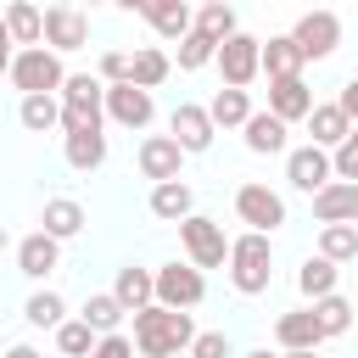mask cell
<instances>
[{"instance_id":"4dcf8cb0","label":"cell","mask_w":358,"mask_h":358,"mask_svg":"<svg viewBox=\"0 0 358 358\" xmlns=\"http://www.w3.org/2000/svg\"><path fill=\"white\" fill-rule=\"evenodd\" d=\"M78 319H84V324H90L95 336H117V324H123L129 313H123V302H117L112 291H90V296H84V313H78Z\"/></svg>"},{"instance_id":"7c38bea8","label":"cell","mask_w":358,"mask_h":358,"mask_svg":"<svg viewBox=\"0 0 358 358\" xmlns=\"http://www.w3.org/2000/svg\"><path fill=\"white\" fill-rule=\"evenodd\" d=\"M123 11H140L168 45H179V39L196 28V11H190L185 0H123Z\"/></svg>"},{"instance_id":"836d02e7","label":"cell","mask_w":358,"mask_h":358,"mask_svg":"<svg viewBox=\"0 0 358 358\" xmlns=\"http://www.w3.org/2000/svg\"><path fill=\"white\" fill-rule=\"evenodd\" d=\"M22 319H28L34 330H62V324H67V302H62V291H45V285H39V291L28 296V308H22Z\"/></svg>"},{"instance_id":"603a6c76","label":"cell","mask_w":358,"mask_h":358,"mask_svg":"<svg viewBox=\"0 0 358 358\" xmlns=\"http://www.w3.org/2000/svg\"><path fill=\"white\" fill-rule=\"evenodd\" d=\"M196 213V190L185 185V179H173V185H151V218H162V224H185Z\"/></svg>"},{"instance_id":"9a60e30c","label":"cell","mask_w":358,"mask_h":358,"mask_svg":"<svg viewBox=\"0 0 358 358\" xmlns=\"http://www.w3.org/2000/svg\"><path fill=\"white\" fill-rule=\"evenodd\" d=\"M106 117H112L117 129H151L157 101H151V90H134V84H106Z\"/></svg>"},{"instance_id":"cb8c5ba5","label":"cell","mask_w":358,"mask_h":358,"mask_svg":"<svg viewBox=\"0 0 358 358\" xmlns=\"http://www.w3.org/2000/svg\"><path fill=\"white\" fill-rule=\"evenodd\" d=\"M84 224H90V218H84V207H78L73 196H50L45 213H39V229H45L50 241H73Z\"/></svg>"},{"instance_id":"83f0119b","label":"cell","mask_w":358,"mask_h":358,"mask_svg":"<svg viewBox=\"0 0 358 358\" xmlns=\"http://www.w3.org/2000/svg\"><path fill=\"white\" fill-rule=\"evenodd\" d=\"M336 280H341V268L330 263V257H302V268H296V291L308 296V302H324V296H336Z\"/></svg>"},{"instance_id":"bcb514c9","label":"cell","mask_w":358,"mask_h":358,"mask_svg":"<svg viewBox=\"0 0 358 358\" xmlns=\"http://www.w3.org/2000/svg\"><path fill=\"white\" fill-rule=\"evenodd\" d=\"M241 358H280V352H268V347H252V352H241Z\"/></svg>"},{"instance_id":"c3c4849f","label":"cell","mask_w":358,"mask_h":358,"mask_svg":"<svg viewBox=\"0 0 358 358\" xmlns=\"http://www.w3.org/2000/svg\"><path fill=\"white\" fill-rule=\"evenodd\" d=\"M280 358H319V352H280Z\"/></svg>"},{"instance_id":"277c9868","label":"cell","mask_w":358,"mask_h":358,"mask_svg":"<svg viewBox=\"0 0 358 358\" xmlns=\"http://www.w3.org/2000/svg\"><path fill=\"white\" fill-rule=\"evenodd\" d=\"M22 95H62V84H67V67H62V56L56 50H45V45H34V50H17V62H11V73H6Z\"/></svg>"},{"instance_id":"e0dca14e","label":"cell","mask_w":358,"mask_h":358,"mask_svg":"<svg viewBox=\"0 0 358 358\" xmlns=\"http://www.w3.org/2000/svg\"><path fill=\"white\" fill-rule=\"evenodd\" d=\"M112 296H117V302H123V313L134 319L140 308H151V302H157V268L123 263V268H117V280H112Z\"/></svg>"},{"instance_id":"f35d334b","label":"cell","mask_w":358,"mask_h":358,"mask_svg":"<svg viewBox=\"0 0 358 358\" xmlns=\"http://www.w3.org/2000/svg\"><path fill=\"white\" fill-rule=\"evenodd\" d=\"M330 162H336V179H347V185H358V129L330 151Z\"/></svg>"},{"instance_id":"8fae6325","label":"cell","mask_w":358,"mask_h":358,"mask_svg":"<svg viewBox=\"0 0 358 358\" xmlns=\"http://www.w3.org/2000/svg\"><path fill=\"white\" fill-rule=\"evenodd\" d=\"M134 162H140V173H145L151 185H173V179H185V151H179L173 134H145L140 151H134Z\"/></svg>"},{"instance_id":"ffe728a7","label":"cell","mask_w":358,"mask_h":358,"mask_svg":"<svg viewBox=\"0 0 358 358\" xmlns=\"http://www.w3.org/2000/svg\"><path fill=\"white\" fill-rule=\"evenodd\" d=\"M313 218H319V229H324V224H358V185L330 179V185L313 196Z\"/></svg>"},{"instance_id":"3957f363","label":"cell","mask_w":358,"mask_h":358,"mask_svg":"<svg viewBox=\"0 0 358 358\" xmlns=\"http://www.w3.org/2000/svg\"><path fill=\"white\" fill-rule=\"evenodd\" d=\"M268 280H274V246H268V235H252V229L235 235L229 241V285L241 296H263Z\"/></svg>"},{"instance_id":"2e32d148","label":"cell","mask_w":358,"mask_h":358,"mask_svg":"<svg viewBox=\"0 0 358 358\" xmlns=\"http://www.w3.org/2000/svg\"><path fill=\"white\" fill-rule=\"evenodd\" d=\"M319 101H313V90H308V78L296 73V78H268V112L291 129V123H308V112H313Z\"/></svg>"},{"instance_id":"e575fe53","label":"cell","mask_w":358,"mask_h":358,"mask_svg":"<svg viewBox=\"0 0 358 358\" xmlns=\"http://www.w3.org/2000/svg\"><path fill=\"white\" fill-rule=\"evenodd\" d=\"M319 257H330L336 268L358 257V224H324L319 229Z\"/></svg>"},{"instance_id":"8992f818","label":"cell","mask_w":358,"mask_h":358,"mask_svg":"<svg viewBox=\"0 0 358 358\" xmlns=\"http://www.w3.org/2000/svg\"><path fill=\"white\" fill-rule=\"evenodd\" d=\"M207 302V274L190 268V263H162L157 268V308H173V313H190Z\"/></svg>"},{"instance_id":"b9f144b4","label":"cell","mask_w":358,"mask_h":358,"mask_svg":"<svg viewBox=\"0 0 358 358\" xmlns=\"http://www.w3.org/2000/svg\"><path fill=\"white\" fill-rule=\"evenodd\" d=\"M90 358H134V336H123V330L117 336H101Z\"/></svg>"},{"instance_id":"1f68e13d","label":"cell","mask_w":358,"mask_h":358,"mask_svg":"<svg viewBox=\"0 0 358 358\" xmlns=\"http://www.w3.org/2000/svg\"><path fill=\"white\" fill-rule=\"evenodd\" d=\"M207 117H213V129H246L252 95H246V90H218V95L207 101Z\"/></svg>"},{"instance_id":"d590c367","label":"cell","mask_w":358,"mask_h":358,"mask_svg":"<svg viewBox=\"0 0 358 358\" xmlns=\"http://www.w3.org/2000/svg\"><path fill=\"white\" fill-rule=\"evenodd\" d=\"M313 308V319H319V336L324 341H336V336H347L352 330V302L336 291V296H324V302H308Z\"/></svg>"},{"instance_id":"4fadbf2b","label":"cell","mask_w":358,"mask_h":358,"mask_svg":"<svg viewBox=\"0 0 358 358\" xmlns=\"http://www.w3.org/2000/svg\"><path fill=\"white\" fill-rule=\"evenodd\" d=\"M90 45V17L78 6H45V50L67 56V50H84Z\"/></svg>"},{"instance_id":"f907efd6","label":"cell","mask_w":358,"mask_h":358,"mask_svg":"<svg viewBox=\"0 0 358 358\" xmlns=\"http://www.w3.org/2000/svg\"><path fill=\"white\" fill-rule=\"evenodd\" d=\"M0 358H6V352H0Z\"/></svg>"},{"instance_id":"5bb4252c","label":"cell","mask_w":358,"mask_h":358,"mask_svg":"<svg viewBox=\"0 0 358 358\" xmlns=\"http://www.w3.org/2000/svg\"><path fill=\"white\" fill-rule=\"evenodd\" d=\"M168 134L179 140V151L185 157H201L207 145H213V117H207V106H196V101H179L173 112H168Z\"/></svg>"},{"instance_id":"7dc6e473","label":"cell","mask_w":358,"mask_h":358,"mask_svg":"<svg viewBox=\"0 0 358 358\" xmlns=\"http://www.w3.org/2000/svg\"><path fill=\"white\" fill-rule=\"evenodd\" d=\"M0 45H11V34H6V11H0Z\"/></svg>"},{"instance_id":"4316f807","label":"cell","mask_w":358,"mask_h":358,"mask_svg":"<svg viewBox=\"0 0 358 358\" xmlns=\"http://www.w3.org/2000/svg\"><path fill=\"white\" fill-rule=\"evenodd\" d=\"M62 151H67V168H73V173H95V168L106 162V134H101V129L62 134Z\"/></svg>"},{"instance_id":"7bdbcfd3","label":"cell","mask_w":358,"mask_h":358,"mask_svg":"<svg viewBox=\"0 0 358 358\" xmlns=\"http://www.w3.org/2000/svg\"><path fill=\"white\" fill-rule=\"evenodd\" d=\"M336 106H341V112L352 117V129H358V73H352V78L341 84V95H336Z\"/></svg>"},{"instance_id":"f1b7e54d","label":"cell","mask_w":358,"mask_h":358,"mask_svg":"<svg viewBox=\"0 0 358 358\" xmlns=\"http://www.w3.org/2000/svg\"><path fill=\"white\" fill-rule=\"evenodd\" d=\"M263 73L268 78H296L302 73V50H296L291 34H268L263 39Z\"/></svg>"},{"instance_id":"5b68a950","label":"cell","mask_w":358,"mask_h":358,"mask_svg":"<svg viewBox=\"0 0 358 358\" xmlns=\"http://www.w3.org/2000/svg\"><path fill=\"white\" fill-rule=\"evenodd\" d=\"M179 246L190 257V268H229V241H224V224L207 218V213H190L179 224Z\"/></svg>"},{"instance_id":"8d00e7d4","label":"cell","mask_w":358,"mask_h":358,"mask_svg":"<svg viewBox=\"0 0 358 358\" xmlns=\"http://www.w3.org/2000/svg\"><path fill=\"white\" fill-rule=\"evenodd\" d=\"M173 62H179L185 73H201L207 62H218V45H213L207 34H196V28H190V34L179 39V50H173Z\"/></svg>"},{"instance_id":"ab89813d","label":"cell","mask_w":358,"mask_h":358,"mask_svg":"<svg viewBox=\"0 0 358 358\" xmlns=\"http://www.w3.org/2000/svg\"><path fill=\"white\" fill-rule=\"evenodd\" d=\"M190 358H235V347H229L224 330H201V336L190 341Z\"/></svg>"},{"instance_id":"681fc988","label":"cell","mask_w":358,"mask_h":358,"mask_svg":"<svg viewBox=\"0 0 358 358\" xmlns=\"http://www.w3.org/2000/svg\"><path fill=\"white\" fill-rule=\"evenodd\" d=\"M6 241H11V235H6V224H0V252H6Z\"/></svg>"},{"instance_id":"6da1fadb","label":"cell","mask_w":358,"mask_h":358,"mask_svg":"<svg viewBox=\"0 0 358 358\" xmlns=\"http://www.w3.org/2000/svg\"><path fill=\"white\" fill-rule=\"evenodd\" d=\"M201 330L190 324V313H173V308H140L134 313V352L140 358H179V352H190V341H196Z\"/></svg>"},{"instance_id":"d4e9b609","label":"cell","mask_w":358,"mask_h":358,"mask_svg":"<svg viewBox=\"0 0 358 358\" xmlns=\"http://www.w3.org/2000/svg\"><path fill=\"white\" fill-rule=\"evenodd\" d=\"M6 34H11V45H22V50L45 45V11L28 6V0H11V6H6Z\"/></svg>"},{"instance_id":"ba28073f","label":"cell","mask_w":358,"mask_h":358,"mask_svg":"<svg viewBox=\"0 0 358 358\" xmlns=\"http://www.w3.org/2000/svg\"><path fill=\"white\" fill-rule=\"evenodd\" d=\"M291 39L302 50V62H324L336 45H341V17L336 11H302L291 22Z\"/></svg>"},{"instance_id":"ee69618b","label":"cell","mask_w":358,"mask_h":358,"mask_svg":"<svg viewBox=\"0 0 358 358\" xmlns=\"http://www.w3.org/2000/svg\"><path fill=\"white\" fill-rule=\"evenodd\" d=\"M6 358H45L34 341H17V347H6Z\"/></svg>"},{"instance_id":"f6af8a7d","label":"cell","mask_w":358,"mask_h":358,"mask_svg":"<svg viewBox=\"0 0 358 358\" xmlns=\"http://www.w3.org/2000/svg\"><path fill=\"white\" fill-rule=\"evenodd\" d=\"M11 62H17V50H11V45H0V73H11Z\"/></svg>"},{"instance_id":"44dd1931","label":"cell","mask_w":358,"mask_h":358,"mask_svg":"<svg viewBox=\"0 0 358 358\" xmlns=\"http://www.w3.org/2000/svg\"><path fill=\"white\" fill-rule=\"evenodd\" d=\"M56 263H62V241H50L45 229H34V235H22V241H17V268H22L28 280L56 274Z\"/></svg>"},{"instance_id":"d6986e66","label":"cell","mask_w":358,"mask_h":358,"mask_svg":"<svg viewBox=\"0 0 358 358\" xmlns=\"http://www.w3.org/2000/svg\"><path fill=\"white\" fill-rule=\"evenodd\" d=\"M285 134H291V129H285L268 106H263V112H252V117H246V129H241V140H246V151H252V157H280V151H291V140H285Z\"/></svg>"},{"instance_id":"74e56055","label":"cell","mask_w":358,"mask_h":358,"mask_svg":"<svg viewBox=\"0 0 358 358\" xmlns=\"http://www.w3.org/2000/svg\"><path fill=\"white\" fill-rule=\"evenodd\" d=\"M95 341H101V336H95L84 319H67V324L56 330V352H62V358H90V352H95Z\"/></svg>"},{"instance_id":"7a4b0ae2","label":"cell","mask_w":358,"mask_h":358,"mask_svg":"<svg viewBox=\"0 0 358 358\" xmlns=\"http://www.w3.org/2000/svg\"><path fill=\"white\" fill-rule=\"evenodd\" d=\"M56 101H62V134H84L106 123V84L95 73H67Z\"/></svg>"},{"instance_id":"484cf974","label":"cell","mask_w":358,"mask_h":358,"mask_svg":"<svg viewBox=\"0 0 358 358\" xmlns=\"http://www.w3.org/2000/svg\"><path fill=\"white\" fill-rule=\"evenodd\" d=\"M168 73H173V56H168L162 45H140V50L129 56V84H134V90H157Z\"/></svg>"},{"instance_id":"9c48e42d","label":"cell","mask_w":358,"mask_h":358,"mask_svg":"<svg viewBox=\"0 0 358 358\" xmlns=\"http://www.w3.org/2000/svg\"><path fill=\"white\" fill-rule=\"evenodd\" d=\"M218 73H224V90H246L263 73V39H252V34L224 39L218 45Z\"/></svg>"},{"instance_id":"d6a6232c","label":"cell","mask_w":358,"mask_h":358,"mask_svg":"<svg viewBox=\"0 0 358 358\" xmlns=\"http://www.w3.org/2000/svg\"><path fill=\"white\" fill-rule=\"evenodd\" d=\"M196 34H207L213 45L235 39V34H241V22H235V6H229V0H207V6L196 11Z\"/></svg>"},{"instance_id":"60d3db41","label":"cell","mask_w":358,"mask_h":358,"mask_svg":"<svg viewBox=\"0 0 358 358\" xmlns=\"http://www.w3.org/2000/svg\"><path fill=\"white\" fill-rule=\"evenodd\" d=\"M95 78H101V84H129V50H106Z\"/></svg>"},{"instance_id":"7402d4cb","label":"cell","mask_w":358,"mask_h":358,"mask_svg":"<svg viewBox=\"0 0 358 358\" xmlns=\"http://www.w3.org/2000/svg\"><path fill=\"white\" fill-rule=\"evenodd\" d=\"M308 134H313V145H319V151H336V145L352 134V117H347L336 101H319V106L308 112Z\"/></svg>"},{"instance_id":"f546056e","label":"cell","mask_w":358,"mask_h":358,"mask_svg":"<svg viewBox=\"0 0 358 358\" xmlns=\"http://www.w3.org/2000/svg\"><path fill=\"white\" fill-rule=\"evenodd\" d=\"M17 123L28 134H50V129H62V101L56 95H22L17 101Z\"/></svg>"},{"instance_id":"ac0fdd59","label":"cell","mask_w":358,"mask_h":358,"mask_svg":"<svg viewBox=\"0 0 358 358\" xmlns=\"http://www.w3.org/2000/svg\"><path fill=\"white\" fill-rule=\"evenodd\" d=\"M274 341H280V352H319V319H313V308H291V313H280L274 319Z\"/></svg>"},{"instance_id":"30bf717a","label":"cell","mask_w":358,"mask_h":358,"mask_svg":"<svg viewBox=\"0 0 358 358\" xmlns=\"http://www.w3.org/2000/svg\"><path fill=\"white\" fill-rule=\"evenodd\" d=\"M285 179H291V190L319 196V190L336 179V162H330V151H319V145L308 140V145H291V151H285Z\"/></svg>"},{"instance_id":"52a82bcc","label":"cell","mask_w":358,"mask_h":358,"mask_svg":"<svg viewBox=\"0 0 358 358\" xmlns=\"http://www.w3.org/2000/svg\"><path fill=\"white\" fill-rule=\"evenodd\" d=\"M235 218H241L252 235H274V229L285 224V196L252 179V185H241V190H235Z\"/></svg>"}]
</instances>
